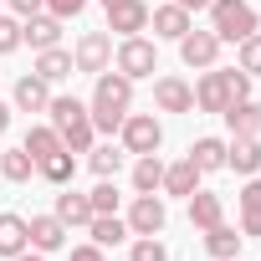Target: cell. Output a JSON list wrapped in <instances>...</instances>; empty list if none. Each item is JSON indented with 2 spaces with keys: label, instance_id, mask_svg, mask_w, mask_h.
Wrapping results in <instances>:
<instances>
[{
  "label": "cell",
  "instance_id": "6da1fadb",
  "mask_svg": "<svg viewBox=\"0 0 261 261\" xmlns=\"http://www.w3.org/2000/svg\"><path fill=\"white\" fill-rule=\"evenodd\" d=\"M87 113H92V128H97V134H118V128H123V118L134 113V82H128L118 67L97 72Z\"/></svg>",
  "mask_w": 261,
  "mask_h": 261
},
{
  "label": "cell",
  "instance_id": "7a4b0ae2",
  "mask_svg": "<svg viewBox=\"0 0 261 261\" xmlns=\"http://www.w3.org/2000/svg\"><path fill=\"white\" fill-rule=\"evenodd\" d=\"M46 118H51V128H57L62 149H72V154H87V149L97 144V128H92V113H87V102H82V97H57V92H51V102H46Z\"/></svg>",
  "mask_w": 261,
  "mask_h": 261
},
{
  "label": "cell",
  "instance_id": "3957f363",
  "mask_svg": "<svg viewBox=\"0 0 261 261\" xmlns=\"http://www.w3.org/2000/svg\"><path fill=\"white\" fill-rule=\"evenodd\" d=\"M241 97H251V77L241 67H205L200 82H195V108L200 113H225Z\"/></svg>",
  "mask_w": 261,
  "mask_h": 261
},
{
  "label": "cell",
  "instance_id": "277c9868",
  "mask_svg": "<svg viewBox=\"0 0 261 261\" xmlns=\"http://www.w3.org/2000/svg\"><path fill=\"white\" fill-rule=\"evenodd\" d=\"M210 31L220 41H246L251 31H261V16L251 0H210Z\"/></svg>",
  "mask_w": 261,
  "mask_h": 261
},
{
  "label": "cell",
  "instance_id": "5b68a950",
  "mask_svg": "<svg viewBox=\"0 0 261 261\" xmlns=\"http://www.w3.org/2000/svg\"><path fill=\"white\" fill-rule=\"evenodd\" d=\"M113 67H118L128 82H144V77L159 72V46H154L149 36H118V46H113Z\"/></svg>",
  "mask_w": 261,
  "mask_h": 261
},
{
  "label": "cell",
  "instance_id": "8992f818",
  "mask_svg": "<svg viewBox=\"0 0 261 261\" xmlns=\"http://www.w3.org/2000/svg\"><path fill=\"white\" fill-rule=\"evenodd\" d=\"M118 144H123V154H159V144H164V128H159V118L154 113H128L123 118V128H118Z\"/></svg>",
  "mask_w": 261,
  "mask_h": 261
},
{
  "label": "cell",
  "instance_id": "52a82bcc",
  "mask_svg": "<svg viewBox=\"0 0 261 261\" xmlns=\"http://www.w3.org/2000/svg\"><path fill=\"white\" fill-rule=\"evenodd\" d=\"M72 67L87 72V77L108 72V67H113V36H108V31H82L77 46H72Z\"/></svg>",
  "mask_w": 261,
  "mask_h": 261
},
{
  "label": "cell",
  "instance_id": "ba28073f",
  "mask_svg": "<svg viewBox=\"0 0 261 261\" xmlns=\"http://www.w3.org/2000/svg\"><path fill=\"white\" fill-rule=\"evenodd\" d=\"M174 46H179V62H185L190 72H205V67H215V62H220V46H225V41H220L210 26H205V31H195V26H190Z\"/></svg>",
  "mask_w": 261,
  "mask_h": 261
},
{
  "label": "cell",
  "instance_id": "9c48e42d",
  "mask_svg": "<svg viewBox=\"0 0 261 261\" xmlns=\"http://www.w3.org/2000/svg\"><path fill=\"white\" fill-rule=\"evenodd\" d=\"M123 220H128V230H134V236H159L164 220H169V210H164L159 195H134V205H128Z\"/></svg>",
  "mask_w": 261,
  "mask_h": 261
},
{
  "label": "cell",
  "instance_id": "30bf717a",
  "mask_svg": "<svg viewBox=\"0 0 261 261\" xmlns=\"http://www.w3.org/2000/svg\"><path fill=\"white\" fill-rule=\"evenodd\" d=\"M21 46H31V51L62 46V16H51V11H36V16H26V21H21Z\"/></svg>",
  "mask_w": 261,
  "mask_h": 261
},
{
  "label": "cell",
  "instance_id": "8fae6325",
  "mask_svg": "<svg viewBox=\"0 0 261 261\" xmlns=\"http://www.w3.org/2000/svg\"><path fill=\"white\" fill-rule=\"evenodd\" d=\"M149 26H154V41H179L195 26V16L179 6V0H169V6H154L149 11Z\"/></svg>",
  "mask_w": 261,
  "mask_h": 261
},
{
  "label": "cell",
  "instance_id": "7c38bea8",
  "mask_svg": "<svg viewBox=\"0 0 261 261\" xmlns=\"http://www.w3.org/2000/svg\"><path fill=\"white\" fill-rule=\"evenodd\" d=\"M46 102H51V82H41L36 72L16 77V87H11V108L16 113H46Z\"/></svg>",
  "mask_w": 261,
  "mask_h": 261
},
{
  "label": "cell",
  "instance_id": "4fadbf2b",
  "mask_svg": "<svg viewBox=\"0 0 261 261\" xmlns=\"http://www.w3.org/2000/svg\"><path fill=\"white\" fill-rule=\"evenodd\" d=\"M154 108L159 113H195V87L185 77H159L154 82Z\"/></svg>",
  "mask_w": 261,
  "mask_h": 261
},
{
  "label": "cell",
  "instance_id": "5bb4252c",
  "mask_svg": "<svg viewBox=\"0 0 261 261\" xmlns=\"http://www.w3.org/2000/svg\"><path fill=\"white\" fill-rule=\"evenodd\" d=\"M26 236H31V251H41V256H51V251H62L67 246V225L57 220V215H31L26 220Z\"/></svg>",
  "mask_w": 261,
  "mask_h": 261
},
{
  "label": "cell",
  "instance_id": "9a60e30c",
  "mask_svg": "<svg viewBox=\"0 0 261 261\" xmlns=\"http://www.w3.org/2000/svg\"><path fill=\"white\" fill-rule=\"evenodd\" d=\"M108 31L118 36H144L149 31V0H123V6L108 11Z\"/></svg>",
  "mask_w": 261,
  "mask_h": 261
},
{
  "label": "cell",
  "instance_id": "2e32d148",
  "mask_svg": "<svg viewBox=\"0 0 261 261\" xmlns=\"http://www.w3.org/2000/svg\"><path fill=\"white\" fill-rule=\"evenodd\" d=\"M220 118H225V128H230V139H261V102L241 97V102H230Z\"/></svg>",
  "mask_w": 261,
  "mask_h": 261
},
{
  "label": "cell",
  "instance_id": "e0dca14e",
  "mask_svg": "<svg viewBox=\"0 0 261 261\" xmlns=\"http://www.w3.org/2000/svg\"><path fill=\"white\" fill-rule=\"evenodd\" d=\"M200 179H205V174H200L190 159H179V164H164V185H159V190H164V195H179V200H190V195L200 190Z\"/></svg>",
  "mask_w": 261,
  "mask_h": 261
},
{
  "label": "cell",
  "instance_id": "ac0fdd59",
  "mask_svg": "<svg viewBox=\"0 0 261 261\" xmlns=\"http://www.w3.org/2000/svg\"><path fill=\"white\" fill-rule=\"evenodd\" d=\"M51 215H57L67 230H72V225H87V220H92V200H87V195H77L72 185H62V195H57V210H51Z\"/></svg>",
  "mask_w": 261,
  "mask_h": 261
},
{
  "label": "cell",
  "instance_id": "d6986e66",
  "mask_svg": "<svg viewBox=\"0 0 261 261\" xmlns=\"http://www.w3.org/2000/svg\"><path fill=\"white\" fill-rule=\"evenodd\" d=\"M220 220H225V200L210 195V190H195V195H190V225H195V230H210V225H220Z\"/></svg>",
  "mask_w": 261,
  "mask_h": 261
},
{
  "label": "cell",
  "instance_id": "ffe728a7",
  "mask_svg": "<svg viewBox=\"0 0 261 261\" xmlns=\"http://www.w3.org/2000/svg\"><path fill=\"white\" fill-rule=\"evenodd\" d=\"M225 169H236V174H256L261 169V139H230L225 144Z\"/></svg>",
  "mask_w": 261,
  "mask_h": 261
},
{
  "label": "cell",
  "instance_id": "44dd1931",
  "mask_svg": "<svg viewBox=\"0 0 261 261\" xmlns=\"http://www.w3.org/2000/svg\"><path fill=\"white\" fill-rule=\"evenodd\" d=\"M31 246V236H26V215H16V210H0V256H21Z\"/></svg>",
  "mask_w": 261,
  "mask_h": 261
},
{
  "label": "cell",
  "instance_id": "7402d4cb",
  "mask_svg": "<svg viewBox=\"0 0 261 261\" xmlns=\"http://www.w3.org/2000/svg\"><path fill=\"white\" fill-rule=\"evenodd\" d=\"M87 236H92V246H102V251H108V246H123L134 230H128V220H123V215H92V220H87Z\"/></svg>",
  "mask_w": 261,
  "mask_h": 261
},
{
  "label": "cell",
  "instance_id": "603a6c76",
  "mask_svg": "<svg viewBox=\"0 0 261 261\" xmlns=\"http://www.w3.org/2000/svg\"><path fill=\"white\" fill-rule=\"evenodd\" d=\"M41 82H67L77 67H72V51H62V46H46V51H36V67H31Z\"/></svg>",
  "mask_w": 261,
  "mask_h": 261
},
{
  "label": "cell",
  "instance_id": "cb8c5ba5",
  "mask_svg": "<svg viewBox=\"0 0 261 261\" xmlns=\"http://www.w3.org/2000/svg\"><path fill=\"white\" fill-rule=\"evenodd\" d=\"M236 200H241V236H261V179L251 174Z\"/></svg>",
  "mask_w": 261,
  "mask_h": 261
},
{
  "label": "cell",
  "instance_id": "d4e9b609",
  "mask_svg": "<svg viewBox=\"0 0 261 261\" xmlns=\"http://www.w3.org/2000/svg\"><path fill=\"white\" fill-rule=\"evenodd\" d=\"M185 159H190L200 174H215V169H225V139H195Z\"/></svg>",
  "mask_w": 261,
  "mask_h": 261
},
{
  "label": "cell",
  "instance_id": "484cf974",
  "mask_svg": "<svg viewBox=\"0 0 261 261\" xmlns=\"http://www.w3.org/2000/svg\"><path fill=\"white\" fill-rule=\"evenodd\" d=\"M36 174H41L46 185H57V190H62V185H72V179H77V154H72V149H57L51 159H41V164H36Z\"/></svg>",
  "mask_w": 261,
  "mask_h": 261
},
{
  "label": "cell",
  "instance_id": "4316f807",
  "mask_svg": "<svg viewBox=\"0 0 261 261\" xmlns=\"http://www.w3.org/2000/svg\"><path fill=\"white\" fill-rule=\"evenodd\" d=\"M164 185V159L159 154H139L134 159V195H159Z\"/></svg>",
  "mask_w": 261,
  "mask_h": 261
},
{
  "label": "cell",
  "instance_id": "83f0119b",
  "mask_svg": "<svg viewBox=\"0 0 261 261\" xmlns=\"http://www.w3.org/2000/svg\"><path fill=\"white\" fill-rule=\"evenodd\" d=\"M241 241H246V236H236V225H225V220L205 230V251H210L215 261H236V256H241Z\"/></svg>",
  "mask_w": 261,
  "mask_h": 261
},
{
  "label": "cell",
  "instance_id": "f1b7e54d",
  "mask_svg": "<svg viewBox=\"0 0 261 261\" xmlns=\"http://www.w3.org/2000/svg\"><path fill=\"white\" fill-rule=\"evenodd\" d=\"M21 149L41 164V159H51L57 149H62V139H57V128L51 123H36V128H26V139H21Z\"/></svg>",
  "mask_w": 261,
  "mask_h": 261
},
{
  "label": "cell",
  "instance_id": "f546056e",
  "mask_svg": "<svg viewBox=\"0 0 261 261\" xmlns=\"http://www.w3.org/2000/svg\"><path fill=\"white\" fill-rule=\"evenodd\" d=\"M87 169H92L97 179H113V174L123 169V144H92V149H87Z\"/></svg>",
  "mask_w": 261,
  "mask_h": 261
},
{
  "label": "cell",
  "instance_id": "4dcf8cb0",
  "mask_svg": "<svg viewBox=\"0 0 261 261\" xmlns=\"http://www.w3.org/2000/svg\"><path fill=\"white\" fill-rule=\"evenodd\" d=\"M0 174H6L11 185H26V179L36 174V159H31L26 149H0Z\"/></svg>",
  "mask_w": 261,
  "mask_h": 261
},
{
  "label": "cell",
  "instance_id": "1f68e13d",
  "mask_svg": "<svg viewBox=\"0 0 261 261\" xmlns=\"http://www.w3.org/2000/svg\"><path fill=\"white\" fill-rule=\"evenodd\" d=\"M236 67H241L246 77H256V72H261V31H251L246 41H236Z\"/></svg>",
  "mask_w": 261,
  "mask_h": 261
},
{
  "label": "cell",
  "instance_id": "d6a6232c",
  "mask_svg": "<svg viewBox=\"0 0 261 261\" xmlns=\"http://www.w3.org/2000/svg\"><path fill=\"white\" fill-rule=\"evenodd\" d=\"M128 261H169V246L159 236H134V246H128Z\"/></svg>",
  "mask_w": 261,
  "mask_h": 261
},
{
  "label": "cell",
  "instance_id": "836d02e7",
  "mask_svg": "<svg viewBox=\"0 0 261 261\" xmlns=\"http://www.w3.org/2000/svg\"><path fill=\"white\" fill-rule=\"evenodd\" d=\"M87 200H92V215H118V185L113 179H97V190Z\"/></svg>",
  "mask_w": 261,
  "mask_h": 261
},
{
  "label": "cell",
  "instance_id": "e575fe53",
  "mask_svg": "<svg viewBox=\"0 0 261 261\" xmlns=\"http://www.w3.org/2000/svg\"><path fill=\"white\" fill-rule=\"evenodd\" d=\"M21 46V16H0V57H11Z\"/></svg>",
  "mask_w": 261,
  "mask_h": 261
},
{
  "label": "cell",
  "instance_id": "d590c367",
  "mask_svg": "<svg viewBox=\"0 0 261 261\" xmlns=\"http://www.w3.org/2000/svg\"><path fill=\"white\" fill-rule=\"evenodd\" d=\"M46 11H51V16H62V21H72V16H82V11H87V0H46Z\"/></svg>",
  "mask_w": 261,
  "mask_h": 261
},
{
  "label": "cell",
  "instance_id": "8d00e7d4",
  "mask_svg": "<svg viewBox=\"0 0 261 261\" xmlns=\"http://www.w3.org/2000/svg\"><path fill=\"white\" fill-rule=\"evenodd\" d=\"M72 261H108V256H102V246L87 241V246H72Z\"/></svg>",
  "mask_w": 261,
  "mask_h": 261
},
{
  "label": "cell",
  "instance_id": "74e56055",
  "mask_svg": "<svg viewBox=\"0 0 261 261\" xmlns=\"http://www.w3.org/2000/svg\"><path fill=\"white\" fill-rule=\"evenodd\" d=\"M11 11L26 21V16H36V11H46V0H11Z\"/></svg>",
  "mask_w": 261,
  "mask_h": 261
},
{
  "label": "cell",
  "instance_id": "f35d334b",
  "mask_svg": "<svg viewBox=\"0 0 261 261\" xmlns=\"http://www.w3.org/2000/svg\"><path fill=\"white\" fill-rule=\"evenodd\" d=\"M11 113H16L11 102H0V134H6V128H11Z\"/></svg>",
  "mask_w": 261,
  "mask_h": 261
},
{
  "label": "cell",
  "instance_id": "ab89813d",
  "mask_svg": "<svg viewBox=\"0 0 261 261\" xmlns=\"http://www.w3.org/2000/svg\"><path fill=\"white\" fill-rule=\"evenodd\" d=\"M179 6H185V11L195 16V11H210V0H179Z\"/></svg>",
  "mask_w": 261,
  "mask_h": 261
},
{
  "label": "cell",
  "instance_id": "60d3db41",
  "mask_svg": "<svg viewBox=\"0 0 261 261\" xmlns=\"http://www.w3.org/2000/svg\"><path fill=\"white\" fill-rule=\"evenodd\" d=\"M11 261H46V256H41V251H31V246H26V251H21V256H11Z\"/></svg>",
  "mask_w": 261,
  "mask_h": 261
},
{
  "label": "cell",
  "instance_id": "b9f144b4",
  "mask_svg": "<svg viewBox=\"0 0 261 261\" xmlns=\"http://www.w3.org/2000/svg\"><path fill=\"white\" fill-rule=\"evenodd\" d=\"M113 6H123V0H102V11H113Z\"/></svg>",
  "mask_w": 261,
  "mask_h": 261
}]
</instances>
